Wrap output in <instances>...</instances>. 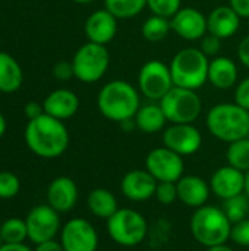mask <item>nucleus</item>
<instances>
[{"label": "nucleus", "instance_id": "nucleus-1", "mask_svg": "<svg viewBox=\"0 0 249 251\" xmlns=\"http://www.w3.org/2000/svg\"><path fill=\"white\" fill-rule=\"evenodd\" d=\"M26 147L38 157L56 159L69 147V131L63 121L47 113L28 121L25 126Z\"/></svg>", "mask_w": 249, "mask_h": 251}, {"label": "nucleus", "instance_id": "nucleus-2", "mask_svg": "<svg viewBox=\"0 0 249 251\" xmlns=\"http://www.w3.org/2000/svg\"><path fill=\"white\" fill-rule=\"evenodd\" d=\"M97 106L100 113L112 122L132 119L141 107L139 90L125 79H113L101 87Z\"/></svg>", "mask_w": 249, "mask_h": 251}, {"label": "nucleus", "instance_id": "nucleus-3", "mask_svg": "<svg viewBox=\"0 0 249 251\" xmlns=\"http://www.w3.org/2000/svg\"><path fill=\"white\" fill-rule=\"evenodd\" d=\"M205 125L214 138L230 144L249 137V110L236 103H219L208 110Z\"/></svg>", "mask_w": 249, "mask_h": 251}, {"label": "nucleus", "instance_id": "nucleus-4", "mask_svg": "<svg viewBox=\"0 0 249 251\" xmlns=\"http://www.w3.org/2000/svg\"><path fill=\"white\" fill-rule=\"evenodd\" d=\"M189 226L195 241L205 249L226 244L230 240L232 222L223 209L216 206L205 204L195 209Z\"/></svg>", "mask_w": 249, "mask_h": 251}, {"label": "nucleus", "instance_id": "nucleus-5", "mask_svg": "<svg viewBox=\"0 0 249 251\" xmlns=\"http://www.w3.org/2000/svg\"><path fill=\"white\" fill-rule=\"evenodd\" d=\"M169 68L176 87L197 91L208 81L210 57L200 47H186L172 57Z\"/></svg>", "mask_w": 249, "mask_h": 251}, {"label": "nucleus", "instance_id": "nucleus-6", "mask_svg": "<svg viewBox=\"0 0 249 251\" xmlns=\"http://www.w3.org/2000/svg\"><path fill=\"white\" fill-rule=\"evenodd\" d=\"M107 232L110 238L122 247L139 246L148 232L145 218L134 209H119L107 219Z\"/></svg>", "mask_w": 249, "mask_h": 251}, {"label": "nucleus", "instance_id": "nucleus-7", "mask_svg": "<svg viewBox=\"0 0 249 251\" xmlns=\"http://www.w3.org/2000/svg\"><path fill=\"white\" fill-rule=\"evenodd\" d=\"M110 65V53L106 46L87 41L82 44L72 59L75 78L81 82L92 84L100 81Z\"/></svg>", "mask_w": 249, "mask_h": 251}, {"label": "nucleus", "instance_id": "nucleus-8", "mask_svg": "<svg viewBox=\"0 0 249 251\" xmlns=\"http://www.w3.org/2000/svg\"><path fill=\"white\" fill-rule=\"evenodd\" d=\"M158 103L172 124H194L203 110V100L195 90L176 85Z\"/></svg>", "mask_w": 249, "mask_h": 251}, {"label": "nucleus", "instance_id": "nucleus-9", "mask_svg": "<svg viewBox=\"0 0 249 251\" xmlns=\"http://www.w3.org/2000/svg\"><path fill=\"white\" fill-rule=\"evenodd\" d=\"M173 87L170 68L164 62L153 59L141 66L138 74V90L148 100L160 101Z\"/></svg>", "mask_w": 249, "mask_h": 251}, {"label": "nucleus", "instance_id": "nucleus-10", "mask_svg": "<svg viewBox=\"0 0 249 251\" xmlns=\"http://www.w3.org/2000/svg\"><path fill=\"white\" fill-rule=\"evenodd\" d=\"M145 169L157 182H178L183 176L185 163L181 154L163 146L153 149L147 154Z\"/></svg>", "mask_w": 249, "mask_h": 251}, {"label": "nucleus", "instance_id": "nucleus-11", "mask_svg": "<svg viewBox=\"0 0 249 251\" xmlns=\"http://www.w3.org/2000/svg\"><path fill=\"white\" fill-rule=\"evenodd\" d=\"M25 224L28 229V240H31L35 246L54 240L62 229L59 212L48 204H38L32 207L25 218Z\"/></svg>", "mask_w": 249, "mask_h": 251}, {"label": "nucleus", "instance_id": "nucleus-12", "mask_svg": "<svg viewBox=\"0 0 249 251\" xmlns=\"http://www.w3.org/2000/svg\"><path fill=\"white\" fill-rule=\"evenodd\" d=\"M60 244L65 251H97L98 234L87 219L73 218L62 226Z\"/></svg>", "mask_w": 249, "mask_h": 251}, {"label": "nucleus", "instance_id": "nucleus-13", "mask_svg": "<svg viewBox=\"0 0 249 251\" xmlns=\"http://www.w3.org/2000/svg\"><path fill=\"white\" fill-rule=\"evenodd\" d=\"M164 147L183 156L195 154L203 146V135L192 124H172L163 132Z\"/></svg>", "mask_w": 249, "mask_h": 251}, {"label": "nucleus", "instance_id": "nucleus-14", "mask_svg": "<svg viewBox=\"0 0 249 251\" xmlns=\"http://www.w3.org/2000/svg\"><path fill=\"white\" fill-rule=\"evenodd\" d=\"M172 31L186 41L201 40L207 32V16L195 7H181L170 18Z\"/></svg>", "mask_w": 249, "mask_h": 251}, {"label": "nucleus", "instance_id": "nucleus-15", "mask_svg": "<svg viewBox=\"0 0 249 251\" xmlns=\"http://www.w3.org/2000/svg\"><path fill=\"white\" fill-rule=\"evenodd\" d=\"M157 188L156 178L145 169H132L126 172L120 182L122 194L135 203L147 201L154 197Z\"/></svg>", "mask_w": 249, "mask_h": 251}, {"label": "nucleus", "instance_id": "nucleus-16", "mask_svg": "<svg viewBox=\"0 0 249 251\" xmlns=\"http://www.w3.org/2000/svg\"><path fill=\"white\" fill-rule=\"evenodd\" d=\"M117 21L119 19L106 7L92 12L84 24V31L88 41L107 46L117 34Z\"/></svg>", "mask_w": 249, "mask_h": 251}, {"label": "nucleus", "instance_id": "nucleus-17", "mask_svg": "<svg viewBox=\"0 0 249 251\" xmlns=\"http://www.w3.org/2000/svg\"><path fill=\"white\" fill-rule=\"evenodd\" d=\"M210 188L222 200L232 199L245 193V172L226 165L219 168L210 179Z\"/></svg>", "mask_w": 249, "mask_h": 251}, {"label": "nucleus", "instance_id": "nucleus-18", "mask_svg": "<svg viewBox=\"0 0 249 251\" xmlns=\"http://www.w3.org/2000/svg\"><path fill=\"white\" fill-rule=\"evenodd\" d=\"M78 201V187L69 176L53 179L47 188V204L59 213L70 212Z\"/></svg>", "mask_w": 249, "mask_h": 251}, {"label": "nucleus", "instance_id": "nucleus-19", "mask_svg": "<svg viewBox=\"0 0 249 251\" xmlns=\"http://www.w3.org/2000/svg\"><path fill=\"white\" fill-rule=\"evenodd\" d=\"M44 113L59 119L66 121L75 116L79 109V99L78 96L68 88H57L51 91L45 100L43 101Z\"/></svg>", "mask_w": 249, "mask_h": 251}, {"label": "nucleus", "instance_id": "nucleus-20", "mask_svg": "<svg viewBox=\"0 0 249 251\" xmlns=\"http://www.w3.org/2000/svg\"><path fill=\"white\" fill-rule=\"evenodd\" d=\"M178 200H181L185 206L198 209L205 206L211 188L207 181L197 175H186L182 176L178 182Z\"/></svg>", "mask_w": 249, "mask_h": 251}, {"label": "nucleus", "instance_id": "nucleus-21", "mask_svg": "<svg viewBox=\"0 0 249 251\" xmlns=\"http://www.w3.org/2000/svg\"><path fill=\"white\" fill-rule=\"evenodd\" d=\"M241 16L230 6H219L207 16V29L222 40L233 37L241 26Z\"/></svg>", "mask_w": 249, "mask_h": 251}, {"label": "nucleus", "instance_id": "nucleus-22", "mask_svg": "<svg viewBox=\"0 0 249 251\" xmlns=\"http://www.w3.org/2000/svg\"><path fill=\"white\" fill-rule=\"evenodd\" d=\"M208 81L219 90H229L238 82V66L233 59L217 56L210 60Z\"/></svg>", "mask_w": 249, "mask_h": 251}, {"label": "nucleus", "instance_id": "nucleus-23", "mask_svg": "<svg viewBox=\"0 0 249 251\" xmlns=\"http://www.w3.org/2000/svg\"><path fill=\"white\" fill-rule=\"evenodd\" d=\"M167 118L160 106V103H148L138 109L135 115L136 129L145 134H156L164 129Z\"/></svg>", "mask_w": 249, "mask_h": 251}, {"label": "nucleus", "instance_id": "nucleus-24", "mask_svg": "<svg viewBox=\"0 0 249 251\" xmlns=\"http://www.w3.org/2000/svg\"><path fill=\"white\" fill-rule=\"evenodd\" d=\"M23 74L15 57L0 51V91L10 94L22 85Z\"/></svg>", "mask_w": 249, "mask_h": 251}, {"label": "nucleus", "instance_id": "nucleus-25", "mask_svg": "<svg viewBox=\"0 0 249 251\" xmlns=\"http://www.w3.org/2000/svg\"><path fill=\"white\" fill-rule=\"evenodd\" d=\"M87 206L90 209V212L100 219H109L112 218L117 210V200L114 197V194L106 188H95L88 194L87 199Z\"/></svg>", "mask_w": 249, "mask_h": 251}, {"label": "nucleus", "instance_id": "nucleus-26", "mask_svg": "<svg viewBox=\"0 0 249 251\" xmlns=\"http://www.w3.org/2000/svg\"><path fill=\"white\" fill-rule=\"evenodd\" d=\"M172 31V25H170V19L164 18V16H158V15H151L148 16L141 28L142 37L150 41V43H158L163 41L169 32Z\"/></svg>", "mask_w": 249, "mask_h": 251}, {"label": "nucleus", "instance_id": "nucleus-27", "mask_svg": "<svg viewBox=\"0 0 249 251\" xmlns=\"http://www.w3.org/2000/svg\"><path fill=\"white\" fill-rule=\"evenodd\" d=\"M104 7L117 19H131L147 7V0H104Z\"/></svg>", "mask_w": 249, "mask_h": 251}, {"label": "nucleus", "instance_id": "nucleus-28", "mask_svg": "<svg viewBox=\"0 0 249 251\" xmlns=\"http://www.w3.org/2000/svg\"><path fill=\"white\" fill-rule=\"evenodd\" d=\"M0 235L4 244H22L28 240L25 219L9 218L0 225Z\"/></svg>", "mask_w": 249, "mask_h": 251}, {"label": "nucleus", "instance_id": "nucleus-29", "mask_svg": "<svg viewBox=\"0 0 249 251\" xmlns=\"http://www.w3.org/2000/svg\"><path fill=\"white\" fill-rule=\"evenodd\" d=\"M226 159L227 165L247 174L249 171V137L230 143L226 151Z\"/></svg>", "mask_w": 249, "mask_h": 251}, {"label": "nucleus", "instance_id": "nucleus-30", "mask_svg": "<svg viewBox=\"0 0 249 251\" xmlns=\"http://www.w3.org/2000/svg\"><path fill=\"white\" fill-rule=\"evenodd\" d=\"M223 212L229 218L232 224H236L242 219H247L249 215V199L248 196L239 194L232 199L223 200Z\"/></svg>", "mask_w": 249, "mask_h": 251}, {"label": "nucleus", "instance_id": "nucleus-31", "mask_svg": "<svg viewBox=\"0 0 249 251\" xmlns=\"http://www.w3.org/2000/svg\"><path fill=\"white\" fill-rule=\"evenodd\" d=\"M21 190V181L19 178L7 171L0 172V199L9 200L18 196Z\"/></svg>", "mask_w": 249, "mask_h": 251}, {"label": "nucleus", "instance_id": "nucleus-32", "mask_svg": "<svg viewBox=\"0 0 249 251\" xmlns=\"http://www.w3.org/2000/svg\"><path fill=\"white\" fill-rule=\"evenodd\" d=\"M147 7L153 15L170 19L182 7V0H147Z\"/></svg>", "mask_w": 249, "mask_h": 251}, {"label": "nucleus", "instance_id": "nucleus-33", "mask_svg": "<svg viewBox=\"0 0 249 251\" xmlns=\"http://www.w3.org/2000/svg\"><path fill=\"white\" fill-rule=\"evenodd\" d=\"M154 197L163 206H170L178 200V185L176 182H157Z\"/></svg>", "mask_w": 249, "mask_h": 251}, {"label": "nucleus", "instance_id": "nucleus-34", "mask_svg": "<svg viewBox=\"0 0 249 251\" xmlns=\"http://www.w3.org/2000/svg\"><path fill=\"white\" fill-rule=\"evenodd\" d=\"M230 240L239 247H249V218L232 224Z\"/></svg>", "mask_w": 249, "mask_h": 251}, {"label": "nucleus", "instance_id": "nucleus-35", "mask_svg": "<svg viewBox=\"0 0 249 251\" xmlns=\"http://www.w3.org/2000/svg\"><path fill=\"white\" fill-rule=\"evenodd\" d=\"M201 51L207 56V57H217V53L222 49V38H219L217 35H213L210 32H207L203 38H201V46H200Z\"/></svg>", "mask_w": 249, "mask_h": 251}, {"label": "nucleus", "instance_id": "nucleus-36", "mask_svg": "<svg viewBox=\"0 0 249 251\" xmlns=\"http://www.w3.org/2000/svg\"><path fill=\"white\" fill-rule=\"evenodd\" d=\"M235 103L249 110V76L238 82L235 88Z\"/></svg>", "mask_w": 249, "mask_h": 251}, {"label": "nucleus", "instance_id": "nucleus-37", "mask_svg": "<svg viewBox=\"0 0 249 251\" xmlns=\"http://www.w3.org/2000/svg\"><path fill=\"white\" fill-rule=\"evenodd\" d=\"M53 75L59 81H68L72 76H75L72 62H59V63H56L54 68H53Z\"/></svg>", "mask_w": 249, "mask_h": 251}, {"label": "nucleus", "instance_id": "nucleus-38", "mask_svg": "<svg viewBox=\"0 0 249 251\" xmlns=\"http://www.w3.org/2000/svg\"><path fill=\"white\" fill-rule=\"evenodd\" d=\"M23 113L28 118V121H32V119L40 118L44 113V107H43V104H40L37 101H29V103L25 104Z\"/></svg>", "mask_w": 249, "mask_h": 251}, {"label": "nucleus", "instance_id": "nucleus-39", "mask_svg": "<svg viewBox=\"0 0 249 251\" xmlns=\"http://www.w3.org/2000/svg\"><path fill=\"white\" fill-rule=\"evenodd\" d=\"M229 6L241 18H249V0H229Z\"/></svg>", "mask_w": 249, "mask_h": 251}, {"label": "nucleus", "instance_id": "nucleus-40", "mask_svg": "<svg viewBox=\"0 0 249 251\" xmlns=\"http://www.w3.org/2000/svg\"><path fill=\"white\" fill-rule=\"evenodd\" d=\"M238 57H239L241 63L249 69V35L245 37L239 43V46H238Z\"/></svg>", "mask_w": 249, "mask_h": 251}, {"label": "nucleus", "instance_id": "nucleus-41", "mask_svg": "<svg viewBox=\"0 0 249 251\" xmlns=\"http://www.w3.org/2000/svg\"><path fill=\"white\" fill-rule=\"evenodd\" d=\"M34 251H65L60 241H56V240H50V241H44V243H40L35 246V250Z\"/></svg>", "mask_w": 249, "mask_h": 251}, {"label": "nucleus", "instance_id": "nucleus-42", "mask_svg": "<svg viewBox=\"0 0 249 251\" xmlns=\"http://www.w3.org/2000/svg\"><path fill=\"white\" fill-rule=\"evenodd\" d=\"M0 251H34L31 250L25 243H22V244H1V247H0Z\"/></svg>", "mask_w": 249, "mask_h": 251}, {"label": "nucleus", "instance_id": "nucleus-43", "mask_svg": "<svg viewBox=\"0 0 249 251\" xmlns=\"http://www.w3.org/2000/svg\"><path fill=\"white\" fill-rule=\"evenodd\" d=\"M119 125H120V126H122V129H123V131H126V132H129V131H134V129L136 128L135 118H132V119H126V121L120 122Z\"/></svg>", "mask_w": 249, "mask_h": 251}, {"label": "nucleus", "instance_id": "nucleus-44", "mask_svg": "<svg viewBox=\"0 0 249 251\" xmlns=\"http://www.w3.org/2000/svg\"><path fill=\"white\" fill-rule=\"evenodd\" d=\"M207 251H235L232 247L226 246V244H222V246H216V247H210L207 249Z\"/></svg>", "mask_w": 249, "mask_h": 251}, {"label": "nucleus", "instance_id": "nucleus-45", "mask_svg": "<svg viewBox=\"0 0 249 251\" xmlns=\"http://www.w3.org/2000/svg\"><path fill=\"white\" fill-rule=\"evenodd\" d=\"M6 128H7V124H6V119H4V116L0 113V138L4 135V132H6Z\"/></svg>", "mask_w": 249, "mask_h": 251}, {"label": "nucleus", "instance_id": "nucleus-46", "mask_svg": "<svg viewBox=\"0 0 249 251\" xmlns=\"http://www.w3.org/2000/svg\"><path fill=\"white\" fill-rule=\"evenodd\" d=\"M245 194L249 199V171L245 174Z\"/></svg>", "mask_w": 249, "mask_h": 251}, {"label": "nucleus", "instance_id": "nucleus-47", "mask_svg": "<svg viewBox=\"0 0 249 251\" xmlns=\"http://www.w3.org/2000/svg\"><path fill=\"white\" fill-rule=\"evenodd\" d=\"M73 3H78V4H88V3H92L94 0H72Z\"/></svg>", "mask_w": 249, "mask_h": 251}, {"label": "nucleus", "instance_id": "nucleus-48", "mask_svg": "<svg viewBox=\"0 0 249 251\" xmlns=\"http://www.w3.org/2000/svg\"><path fill=\"white\" fill-rule=\"evenodd\" d=\"M1 244H3V240H1V235H0V247H1Z\"/></svg>", "mask_w": 249, "mask_h": 251}]
</instances>
